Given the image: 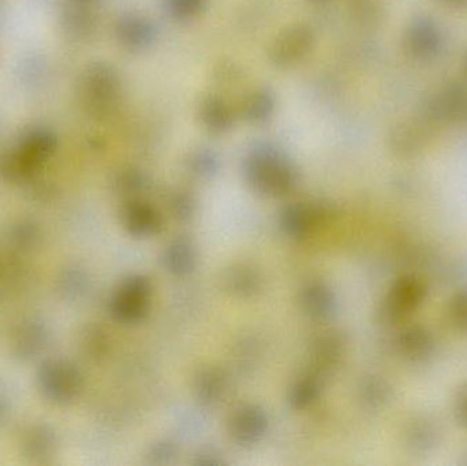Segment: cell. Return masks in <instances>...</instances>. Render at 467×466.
Masks as SVG:
<instances>
[{
	"mask_svg": "<svg viewBox=\"0 0 467 466\" xmlns=\"http://www.w3.org/2000/svg\"><path fill=\"white\" fill-rule=\"evenodd\" d=\"M242 423L244 424H242L241 434L246 438L254 437V434H257L263 429V420H260L255 415L247 416Z\"/></svg>",
	"mask_w": 467,
	"mask_h": 466,
	"instance_id": "4",
	"label": "cell"
},
{
	"mask_svg": "<svg viewBox=\"0 0 467 466\" xmlns=\"http://www.w3.org/2000/svg\"><path fill=\"white\" fill-rule=\"evenodd\" d=\"M145 289L141 282H133L128 285L115 300V312L118 316L123 319H134L140 315L142 309V301H144Z\"/></svg>",
	"mask_w": 467,
	"mask_h": 466,
	"instance_id": "3",
	"label": "cell"
},
{
	"mask_svg": "<svg viewBox=\"0 0 467 466\" xmlns=\"http://www.w3.org/2000/svg\"><path fill=\"white\" fill-rule=\"evenodd\" d=\"M54 147V140L49 134L38 131L30 134L16 152L8 158L5 171L11 177H21L35 170L46 161Z\"/></svg>",
	"mask_w": 467,
	"mask_h": 466,
	"instance_id": "1",
	"label": "cell"
},
{
	"mask_svg": "<svg viewBox=\"0 0 467 466\" xmlns=\"http://www.w3.org/2000/svg\"><path fill=\"white\" fill-rule=\"evenodd\" d=\"M40 385L51 399L65 402L76 396L79 378L71 367L63 363H49L41 369Z\"/></svg>",
	"mask_w": 467,
	"mask_h": 466,
	"instance_id": "2",
	"label": "cell"
}]
</instances>
